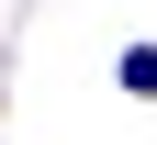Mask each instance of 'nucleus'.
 I'll list each match as a JSON object with an SVG mask.
<instances>
[{
    "label": "nucleus",
    "mask_w": 157,
    "mask_h": 145,
    "mask_svg": "<svg viewBox=\"0 0 157 145\" xmlns=\"http://www.w3.org/2000/svg\"><path fill=\"white\" fill-rule=\"evenodd\" d=\"M124 89H135V100H157V45H124Z\"/></svg>",
    "instance_id": "obj_1"
}]
</instances>
